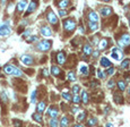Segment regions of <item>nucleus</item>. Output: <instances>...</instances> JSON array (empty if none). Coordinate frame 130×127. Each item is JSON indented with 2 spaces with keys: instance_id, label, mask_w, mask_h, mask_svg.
I'll return each instance as SVG.
<instances>
[{
  "instance_id": "obj_1",
  "label": "nucleus",
  "mask_w": 130,
  "mask_h": 127,
  "mask_svg": "<svg viewBox=\"0 0 130 127\" xmlns=\"http://www.w3.org/2000/svg\"><path fill=\"white\" fill-rule=\"evenodd\" d=\"M51 46H52V43H51V41L49 40H43L41 41V42H39L36 46V48L40 50V51H48L49 49L51 48Z\"/></svg>"
},
{
  "instance_id": "obj_2",
  "label": "nucleus",
  "mask_w": 130,
  "mask_h": 127,
  "mask_svg": "<svg viewBox=\"0 0 130 127\" xmlns=\"http://www.w3.org/2000/svg\"><path fill=\"white\" fill-rule=\"evenodd\" d=\"M64 28L68 32H72L76 28V22L74 19H66L64 22Z\"/></svg>"
},
{
  "instance_id": "obj_3",
  "label": "nucleus",
  "mask_w": 130,
  "mask_h": 127,
  "mask_svg": "<svg viewBox=\"0 0 130 127\" xmlns=\"http://www.w3.org/2000/svg\"><path fill=\"white\" fill-rule=\"evenodd\" d=\"M118 44H119L121 48H125V47L129 46L130 44V36L129 34H123L121 38L118 40Z\"/></svg>"
},
{
  "instance_id": "obj_4",
  "label": "nucleus",
  "mask_w": 130,
  "mask_h": 127,
  "mask_svg": "<svg viewBox=\"0 0 130 127\" xmlns=\"http://www.w3.org/2000/svg\"><path fill=\"white\" fill-rule=\"evenodd\" d=\"M10 32L11 30L8 23H3V24L0 25V36H7V35L10 34Z\"/></svg>"
},
{
  "instance_id": "obj_5",
  "label": "nucleus",
  "mask_w": 130,
  "mask_h": 127,
  "mask_svg": "<svg viewBox=\"0 0 130 127\" xmlns=\"http://www.w3.org/2000/svg\"><path fill=\"white\" fill-rule=\"evenodd\" d=\"M46 19H48V22L50 23V24H52V25H57V23H58V17H57V15L53 13L52 10H50L48 13V15H46Z\"/></svg>"
},
{
  "instance_id": "obj_6",
  "label": "nucleus",
  "mask_w": 130,
  "mask_h": 127,
  "mask_svg": "<svg viewBox=\"0 0 130 127\" xmlns=\"http://www.w3.org/2000/svg\"><path fill=\"white\" fill-rule=\"evenodd\" d=\"M122 52H121V50L120 49H118V48H114L113 50H112V53H111V57L113 58V59H115V60H121L122 59Z\"/></svg>"
},
{
  "instance_id": "obj_7",
  "label": "nucleus",
  "mask_w": 130,
  "mask_h": 127,
  "mask_svg": "<svg viewBox=\"0 0 130 127\" xmlns=\"http://www.w3.org/2000/svg\"><path fill=\"white\" fill-rule=\"evenodd\" d=\"M21 61L24 64V65H32L33 64V58L29 56V54H24V56H22L21 57Z\"/></svg>"
},
{
  "instance_id": "obj_8",
  "label": "nucleus",
  "mask_w": 130,
  "mask_h": 127,
  "mask_svg": "<svg viewBox=\"0 0 130 127\" xmlns=\"http://www.w3.org/2000/svg\"><path fill=\"white\" fill-rule=\"evenodd\" d=\"M40 32L43 36H51V35H52V30H51L49 26H42Z\"/></svg>"
},
{
  "instance_id": "obj_9",
  "label": "nucleus",
  "mask_w": 130,
  "mask_h": 127,
  "mask_svg": "<svg viewBox=\"0 0 130 127\" xmlns=\"http://www.w3.org/2000/svg\"><path fill=\"white\" fill-rule=\"evenodd\" d=\"M58 114H59V110H58V108H56V107H52V105H51L50 108L48 109V115L51 117V118H56V117L58 116Z\"/></svg>"
},
{
  "instance_id": "obj_10",
  "label": "nucleus",
  "mask_w": 130,
  "mask_h": 127,
  "mask_svg": "<svg viewBox=\"0 0 130 127\" xmlns=\"http://www.w3.org/2000/svg\"><path fill=\"white\" fill-rule=\"evenodd\" d=\"M57 61H58L59 65H64L65 61H66V54H65V52H58L57 53Z\"/></svg>"
},
{
  "instance_id": "obj_11",
  "label": "nucleus",
  "mask_w": 130,
  "mask_h": 127,
  "mask_svg": "<svg viewBox=\"0 0 130 127\" xmlns=\"http://www.w3.org/2000/svg\"><path fill=\"white\" fill-rule=\"evenodd\" d=\"M88 19H89V22H92V23H97V21H98L97 13H95V11H89V13H88Z\"/></svg>"
},
{
  "instance_id": "obj_12",
  "label": "nucleus",
  "mask_w": 130,
  "mask_h": 127,
  "mask_svg": "<svg viewBox=\"0 0 130 127\" xmlns=\"http://www.w3.org/2000/svg\"><path fill=\"white\" fill-rule=\"evenodd\" d=\"M88 73H89L88 66L85 65V64H80V65H79V74L86 76V75H88Z\"/></svg>"
},
{
  "instance_id": "obj_13",
  "label": "nucleus",
  "mask_w": 130,
  "mask_h": 127,
  "mask_svg": "<svg viewBox=\"0 0 130 127\" xmlns=\"http://www.w3.org/2000/svg\"><path fill=\"white\" fill-rule=\"evenodd\" d=\"M108 44H109V41H108V39H102V40L98 42V51H101V50L106 49Z\"/></svg>"
},
{
  "instance_id": "obj_14",
  "label": "nucleus",
  "mask_w": 130,
  "mask_h": 127,
  "mask_svg": "<svg viewBox=\"0 0 130 127\" xmlns=\"http://www.w3.org/2000/svg\"><path fill=\"white\" fill-rule=\"evenodd\" d=\"M36 7H37V2H36V1H31V2H29V5H28V8H27L26 15H28V14L33 13V11L36 9Z\"/></svg>"
},
{
  "instance_id": "obj_15",
  "label": "nucleus",
  "mask_w": 130,
  "mask_h": 127,
  "mask_svg": "<svg viewBox=\"0 0 130 127\" xmlns=\"http://www.w3.org/2000/svg\"><path fill=\"white\" fill-rule=\"evenodd\" d=\"M101 66L102 67H105V68H111L112 67V64H111V61H110L108 58H105V57H103L101 59Z\"/></svg>"
},
{
  "instance_id": "obj_16",
  "label": "nucleus",
  "mask_w": 130,
  "mask_h": 127,
  "mask_svg": "<svg viewBox=\"0 0 130 127\" xmlns=\"http://www.w3.org/2000/svg\"><path fill=\"white\" fill-rule=\"evenodd\" d=\"M100 13H101L102 16H109L110 14L112 13V8H110V7H103V8H101V10H100Z\"/></svg>"
},
{
  "instance_id": "obj_17",
  "label": "nucleus",
  "mask_w": 130,
  "mask_h": 127,
  "mask_svg": "<svg viewBox=\"0 0 130 127\" xmlns=\"http://www.w3.org/2000/svg\"><path fill=\"white\" fill-rule=\"evenodd\" d=\"M26 6H27L26 1H19L17 3V10H18V13H23L25 10V8H26Z\"/></svg>"
},
{
  "instance_id": "obj_18",
  "label": "nucleus",
  "mask_w": 130,
  "mask_h": 127,
  "mask_svg": "<svg viewBox=\"0 0 130 127\" xmlns=\"http://www.w3.org/2000/svg\"><path fill=\"white\" fill-rule=\"evenodd\" d=\"M14 69H15V67L11 65H6L5 67H3V72H5L6 74H8V75H13Z\"/></svg>"
},
{
  "instance_id": "obj_19",
  "label": "nucleus",
  "mask_w": 130,
  "mask_h": 127,
  "mask_svg": "<svg viewBox=\"0 0 130 127\" xmlns=\"http://www.w3.org/2000/svg\"><path fill=\"white\" fill-rule=\"evenodd\" d=\"M92 52H93V49H92L90 44H85L84 46V54L85 56H90Z\"/></svg>"
},
{
  "instance_id": "obj_20",
  "label": "nucleus",
  "mask_w": 130,
  "mask_h": 127,
  "mask_svg": "<svg viewBox=\"0 0 130 127\" xmlns=\"http://www.w3.org/2000/svg\"><path fill=\"white\" fill-rule=\"evenodd\" d=\"M51 73H52V75H54V76H59L61 73V69L58 67V66H52V67H51Z\"/></svg>"
},
{
  "instance_id": "obj_21",
  "label": "nucleus",
  "mask_w": 130,
  "mask_h": 127,
  "mask_svg": "<svg viewBox=\"0 0 130 127\" xmlns=\"http://www.w3.org/2000/svg\"><path fill=\"white\" fill-rule=\"evenodd\" d=\"M45 102L44 101H41L40 103H39V104H37V108H36V110H37V112H39V114H42L43 111H44V109H45Z\"/></svg>"
},
{
  "instance_id": "obj_22",
  "label": "nucleus",
  "mask_w": 130,
  "mask_h": 127,
  "mask_svg": "<svg viewBox=\"0 0 130 127\" xmlns=\"http://www.w3.org/2000/svg\"><path fill=\"white\" fill-rule=\"evenodd\" d=\"M60 126L61 127H68L69 126V119L67 117H62L61 118V122H60Z\"/></svg>"
},
{
  "instance_id": "obj_23",
  "label": "nucleus",
  "mask_w": 130,
  "mask_h": 127,
  "mask_svg": "<svg viewBox=\"0 0 130 127\" xmlns=\"http://www.w3.org/2000/svg\"><path fill=\"white\" fill-rule=\"evenodd\" d=\"M96 124H97V119H96V118H94V117H93V118H89V119L87 120V123H86V125H87L88 127L95 126Z\"/></svg>"
},
{
  "instance_id": "obj_24",
  "label": "nucleus",
  "mask_w": 130,
  "mask_h": 127,
  "mask_svg": "<svg viewBox=\"0 0 130 127\" xmlns=\"http://www.w3.org/2000/svg\"><path fill=\"white\" fill-rule=\"evenodd\" d=\"M33 119H34L35 122H37V123H42V116H41V114H39V112H35V114H33Z\"/></svg>"
},
{
  "instance_id": "obj_25",
  "label": "nucleus",
  "mask_w": 130,
  "mask_h": 127,
  "mask_svg": "<svg viewBox=\"0 0 130 127\" xmlns=\"http://www.w3.org/2000/svg\"><path fill=\"white\" fill-rule=\"evenodd\" d=\"M88 27H89V30L92 31V32H94V31H96L98 28V25H97V23L88 22Z\"/></svg>"
},
{
  "instance_id": "obj_26",
  "label": "nucleus",
  "mask_w": 130,
  "mask_h": 127,
  "mask_svg": "<svg viewBox=\"0 0 130 127\" xmlns=\"http://www.w3.org/2000/svg\"><path fill=\"white\" fill-rule=\"evenodd\" d=\"M59 122L57 120V118H51L50 122H49V126L50 127H58Z\"/></svg>"
},
{
  "instance_id": "obj_27",
  "label": "nucleus",
  "mask_w": 130,
  "mask_h": 127,
  "mask_svg": "<svg viewBox=\"0 0 130 127\" xmlns=\"http://www.w3.org/2000/svg\"><path fill=\"white\" fill-rule=\"evenodd\" d=\"M82 100H83V102L85 103H88V94H87V92L86 91H83V93H82Z\"/></svg>"
},
{
  "instance_id": "obj_28",
  "label": "nucleus",
  "mask_w": 130,
  "mask_h": 127,
  "mask_svg": "<svg viewBox=\"0 0 130 127\" xmlns=\"http://www.w3.org/2000/svg\"><path fill=\"white\" fill-rule=\"evenodd\" d=\"M70 5L69 1H67V0H65V1H60V2H58V6L60 7V8H66V7H68V6Z\"/></svg>"
},
{
  "instance_id": "obj_29",
  "label": "nucleus",
  "mask_w": 130,
  "mask_h": 127,
  "mask_svg": "<svg viewBox=\"0 0 130 127\" xmlns=\"http://www.w3.org/2000/svg\"><path fill=\"white\" fill-rule=\"evenodd\" d=\"M67 77H68V79H69V81H71V82L76 81V76H75L74 72H69V73L67 74Z\"/></svg>"
},
{
  "instance_id": "obj_30",
  "label": "nucleus",
  "mask_w": 130,
  "mask_h": 127,
  "mask_svg": "<svg viewBox=\"0 0 130 127\" xmlns=\"http://www.w3.org/2000/svg\"><path fill=\"white\" fill-rule=\"evenodd\" d=\"M13 75H15V76H17V77H21V76H23V72H22L19 68H17V67H15V69H14V74Z\"/></svg>"
},
{
  "instance_id": "obj_31",
  "label": "nucleus",
  "mask_w": 130,
  "mask_h": 127,
  "mask_svg": "<svg viewBox=\"0 0 130 127\" xmlns=\"http://www.w3.org/2000/svg\"><path fill=\"white\" fill-rule=\"evenodd\" d=\"M118 86H119L120 91H125L126 90V83L123 81H119L118 82Z\"/></svg>"
},
{
  "instance_id": "obj_32",
  "label": "nucleus",
  "mask_w": 130,
  "mask_h": 127,
  "mask_svg": "<svg viewBox=\"0 0 130 127\" xmlns=\"http://www.w3.org/2000/svg\"><path fill=\"white\" fill-rule=\"evenodd\" d=\"M80 100H82V98H80L78 94H75L74 97H72V102L74 103H79Z\"/></svg>"
},
{
  "instance_id": "obj_33",
  "label": "nucleus",
  "mask_w": 130,
  "mask_h": 127,
  "mask_svg": "<svg viewBox=\"0 0 130 127\" xmlns=\"http://www.w3.org/2000/svg\"><path fill=\"white\" fill-rule=\"evenodd\" d=\"M31 102L35 103L36 102V90H34L32 92V95H31Z\"/></svg>"
},
{
  "instance_id": "obj_34",
  "label": "nucleus",
  "mask_w": 130,
  "mask_h": 127,
  "mask_svg": "<svg viewBox=\"0 0 130 127\" xmlns=\"http://www.w3.org/2000/svg\"><path fill=\"white\" fill-rule=\"evenodd\" d=\"M62 98H64V99H66V100H68V101L71 100V95H70L68 92H66V91H65V92H62Z\"/></svg>"
},
{
  "instance_id": "obj_35",
  "label": "nucleus",
  "mask_w": 130,
  "mask_h": 127,
  "mask_svg": "<svg viewBox=\"0 0 130 127\" xmlns=\"http://www.w3.org/2000/svg\"><path fill=\"white\" fill-rule=\"evenodd\" d=\"M114 100H115V102H118V103H122V97L120 94H114Z\"/></svg>"
},
{
  "instance_id": "obj_36",
  "label": "nucleus",
  "mask_w": 130,
  "mask_h": 127,
  "mask_svg": "<svg viewBox=\"0 0 130 127\" xmlns=\"http://www.w3.org/2000/svg\"><path fill=\"white\" fill-rule=\"evenodd\" d=\"M129 64H130V60L129 59L123 60V61H122V64H121V68H128Z\"/></svg>"
},
{
  "instance_id": "obj_37",
  "label": "nucleus",
  "mask_w": 130,
  "mask_h": 127,
  "mask_svg": "<svg viewBox=\"0 0 130 127\" xmlns=\"http://www.w3.org/2000/svg\"><path fill=\"white\" fill-rule=\"evenodd\" d=\"M14 126L15 127H23V123H22L19 119H15V120H14Z\"/></svg>"
},
{
  "instance_id": "obj_38",
  "label": "nucleus",
  "mask_w": 130,
  "mask_h": 127,
  "mask_svg": "<svg viewBox=\"0 0 130 127\" xmlns=\"http://www.w3.org/2000/svg\"><path fill=\"white\" fill-rule=\"evenodd\" d=\"M85 117H86V112H82V114L78 115L77 120H78V122H83V120L85 119Z\"/></svg>"
},
{
  "instance_id": "obj_39",
  "label": "nucleus",
  "mask_w": 130,
  "mask_h": 127,
  "mask_svg": "<svg viewBox=\"0 0 130 127\" xmlns=\"http://www.w3.org/2000/svg\"><path fill=\"white\" fill-rule=\"evenodd\" d=\"M79 90H80L79 85H74V86H72V92H74V94H78Z\"/></svg>"
},
{
  "instance_id": "obj_40",
  "label": "nucleus",
  "mask_w": 130,
  "mask_h": 127,
  "mask_svg": "<svg viewBox=\"0 0 130 127\" xmlns=\"http://www.w3.org/2000/svg\"><path fill=\"white\" fill-rule=\"evenodd\" d=\"M36 41H37L36 36H28V39L26 40V42H28V43H32V42H36Z\"/></svg>"
},
{
  "instance_id": "obj_41",
  "label": "nucleus",
  "mask_w": 130,
  "mask_h": 127,
  "mask_svg": "<svg viewBox=\"0 0 130 127\" xmlns=\"http://www.w3.org/2000/svg\"><path fill=\"white\" fill-rule=\"evenodd\" d=\"M97 76H98V77H100V78H104V77H105V75H104V73H103V72H102V70H100V69L97 70Z\"/></svg>"
},
{
  "instance_id": "obj_42",
  "label": "nucleus",
  "mask_w": 130,
  "mask_h": 127,
  "mask_svg": "<svg viewBox=\"0 0 130 127\" xmlns=\"http://www.w3.org/2000/svg\"><path fill=\"white\" fill-rule=\"evenodd\" d=\"M113 86H114V81L111 79V81H109V83H108V87H109V89H112Z\"/></svg>"
},
{
  "instance_id": "obj_43",
  "label": "nucleus",
  "mask_w": 130,
  "mask_h": 127,
  "mask_svg": "<svg viewBox=\"0 0 130 127\" xmlns=\"http://www.w3.org/2000/svg\"><path fill=\"white\" fill-rule=\"evenodd\" d=\"M113 73H114V68H113V67L109 68V69L106 70V74H108V75H112Z\"/></svg>"
},
{
  "instance_id": "obj_44",
  "label": "nucleus",
  "mask_w": 130,
  "mask_h": 127,
  "mask_svg": "<svg viewBox=\"0 0 130 127\" xmlns=\"http://www.w3.org/2000/svg\"><path fill=\"white\" fill-rule=\"evenodd\" d=\"M66 15H67V13L65 10H62V9H60V10H59V16L64 17V16H66Z\"/></svg>"
},
{
  "instance_id": "obj_45",
  "label": "nucleus",
  "mask_w": 130,
  "mask_h": 127,
  "mask_svg": "<svg viewBox=\"0 0 130 127\" xmlns=\"http://www.w3.org/2000/svg\"><path fill=\"white\" fill-rule=\"evenodd\" d=\"M1 98H2L3 102H7V95H6L5 92H1Z\"/></svg>"
},
{
  "instance_id": "obj_46",
  "label": "nucleus",
  "mask_w": 130,
  "mask_h": 127,
  "mask_svg": "<svg viewBox=\"0 0 130 127\" xmlns=\"http://www.w3.org/2000/svg\"><path fill=\"white\" fill-rule=\"evenodd\" d=\"M29 34H31V30H27L26 32L23 33V38H27V36H28Z\"/></svg>"
},
{
  "instance_id": "obj_47",
  "label": "nucleus",
  "mask_w": 130,
  "mask_h": 127,
  "mask_svg": "<svg viewBox=\"0 0 130 127\" xmlns=\"http://www.w3.org/2000/svg\"><path fill=\"white\" fill-rule=\"evenodd\" d=\"M79 111V109L77 108V107H74V108H71V112L72 114H76V112H78Z\"/></svg>"
},
{
  "instance_id": "obj_48",
  "label": "nucleus",
  "mask_w": 130,
  "mask_h": 127,
  "mask_svg": "<svg viewBox=\"0 0 130 127\" xmlns=\"http://www.w3.org/2000/svg\"><path fill=\"white\" fill-rule=\"evenodd\" d=\"M42 73H43V75H44L45 77H46V76L49 75V72H48V69H46V68H44V69L42 70Z\"/></svg>"
},
{
  "instance_id": "obj_49",
  "label": "nucleus",
  "mask_w": 130,
  "mask_h": 127,
  "mask_svg": "<svg viewBox=\"0 0 130 127\" xmlns=\"http://www.w3.org/2000/svg\"><path fill=\"white\" fill-rule=\"evenodd\" d=\"M98 54H100V51H98V50H96V51L93 52V57H94V58H97Z\"/></svg>"
},
{
  "instance_id": "obj_50",
  "label": "nucleus",
  "mask_w": 130,
  "mask_h": 127,
  "mask_svg": "<svg viewBox=\"0 0 130 127\" xmlns=\"http://www.w3.org/2000/svg\"><path fill=\"white\" fill-rule=\"evenodd\" d=\"M79 31H80V33H82V34H83V33H85V30H84L83 25H80V26H79Z\"/></svg>"
},
{
  "instance_id": "obj_51",
  "label": "nucleus",
  "mask_w": 130,
  "mask_h": 127,
  "mask_svg": "<svg viewBox=\"0 0 130 127\" xmlns=\"http://www.w3.org/2000/svg\"><path fill=\"white\" fill-rule=\"evenodd\" d=\"M105 127H113V125L110 124V123H109V124H106V126H105Z\"/></svg>"
},
{
  "instance_id": "obj_52",
  "label": "nucleus",
  "mask_w": 130,
  "mask_h": 127,
  "mask_svg": "<svg viewBox=\"0 0 130 127\" xmlns=\"http://www.w3.org/2000/svg\"><path fill=\"white\" fill-rule=\"evenodd\" d=\"M74 127H83V126H82V125H75Z\"/></svg>"
},
{
  "instance_id": "obj_53",
  "label": "nucleus",
  "mask_w": 130,
  "mask_h": 127,
  "mask_svg": "<svg viewBox=\"0 0 130 127\" xmlns=\"http://www.w3.org/2000/svg\"><path fill=\"white\" fill-rule=\"evenodd\" d=\"M128 92H129V95H130V87H129V90H128Z\"/></svg>"
},
{
  "instance_id": "obj_54",
  "label": "nucleus",
  "mask_w": 130,
  "mask_h": 127,
  "mask_svg": "<svg viewBox=\"0 0 130 127\" xmlns=\"http://www.w3.org/2000/svg\"><path fill=\"white\" fill-rule=\"evenodd\" d=\"M129 24H130V17H129Z\"/></svg>"
}]
</instances>
